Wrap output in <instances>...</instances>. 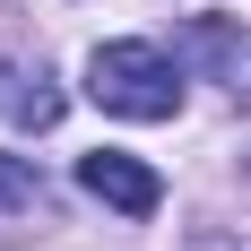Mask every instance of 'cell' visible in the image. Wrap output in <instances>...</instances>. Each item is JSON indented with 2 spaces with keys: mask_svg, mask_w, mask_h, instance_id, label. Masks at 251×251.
<instances>
[{
  "mask_svg": "<svg viewBox=\"0 0 251 251\" xmlns=\"http://www.w3.org/2000/svg\"><path fill=\"white\" fill-rule=\"evenodd\" d=\"M87 96L122 122H174L182 113V70L156 44H96L87 61Z\"/></svg>",
  "mask_w": 251,
  "mask_h": 251,
  "instance_id": "obj_1",
  "label": "cell"
},
{
  "mask_svg": "<svg viewBox=\"0 0 251 251\" xmlns=\"http://www.w3.org/2000/svg\"><path fill=\"white\" fill-rule=\"evenodd\" d=\"M78 191L104 208H122V217H156V200H165V182L139 165V156L122 148H96V156H78Z\"/></svg>",
  "mask_w": 251,
  "mask_h": 251,
  "instance_id": "obj_2",
  "label": "cell"
},
{
  "mask_svg": "<svg viewBox=\"0 0 251 251\" xmlns=\"http://www.w3.org/2000/svg\"><path fill=\"white\" fill-rule=\"evenodd\" d=\"M0 104H9V122H26V130H52V122H61V96H52V70H44V61H35V70L18 61Z\"/></svg>",
  "mask_w": 251,
  "mask_h": 251,
  "instance_id": "obj_3",
  "label": "cell"
},
{
  "mask_svg": "<svg viewBox=\"0 0 251 251\" xmlns=\"http://www.w3.org/2000/svg\"><path fill=\"white\" fill-rule=\"evenodd\" d=\"M35 200H44V174L26 156H0V208H35Z\"/></svg>",
  "mask_w": 251,
  "mask_h": 251,
  "instance_id": "obj_4",
  "label": "cell"
}]
</instances>
